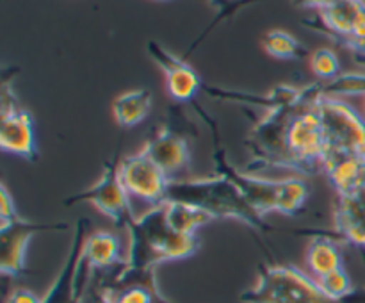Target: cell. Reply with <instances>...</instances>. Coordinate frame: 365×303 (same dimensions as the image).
Wrapping results in <instances>:
<instances>
[{
	"label": "cell",
	"mask_w": 365,
	"mask_h": 303,
	"mask_svg": "<svg viewBox=\"0 0 365 303\" xmlns=\"http://www.w3.org/2000/svg\"><path fill=\"white\" fill-rule=\"evenodd\" d=\"M166 200L191 203L212 214L216 220L232 217L255 230H269V225L264 223V217L250 205L241 189L223 175L198 180H171Z\"/></svg>",
	"instance_id": "obj_1"
},
{
	"label": "cell",
	"mask_w": 365,
	"mask_h": 303,
	"mask_svg": "<svg viewBox=\"0 0 365 303\" xmlns=\"http://www.w3.org/2000/svg\"><path fill=\"white\" fill-rule=\"evenodd\" d=\"M241 303H341L328 298L314 277L294 266H260L259 280Z\"/></svg>",
	"instance_id": "obj_2"
},
{
	"label": "cell",
	"mask_w": 365,
	"mask_h": 303,
	"mask_svg": "<svg viewBox=\"0 0 365 303\" xmlns=\"http://www.w3.org/2000/svg\"><path fill=\"white\" fill-rule=\"evenodd\" d=\"M323 123L327 153L365 157V120L344 100L319 91L314 100Z\"/></svg>",
	"instance_id": "obj_3"
},
{
	"label": "cell",
	"mask_w": 365,
	"mask_h": 303,
	"mask_svg": "<svg viewBox=\"0 0 365 303\" xmlns=\"http://www.w3.org/2000/svg\"><path fill=\"white\" fill-rule=\"evenodd\" d=\"M285 148H287L289 168L302 173H317L323 168L324 153H327V139H324L321 116L314 103L303 107L294 114L285 134Z\"/></svg>",
	"instance_id": "obj_4"
},
{
	"label": "cell",
	"mask_w": 365,
	"mask_h": 303,
	"mask_svg": "<svg viewBox=\"0 0 365 303\" xmlns=\"http://www.w3.org/2000/svg\"><path fill=\"white\" fill-rule=\"evenodd\" d=\"M120 163L121 160L118 159L116 153L114 159L106 163L100 180L89 189H86V191L70 196L66 203L88 202L95 205V209H98L103 216L114 221L118 227H128V223L134 220L135 214L132 212L130 196H128L127 189L121 182Z\"/></svg>",
	"instance_id": "obj_5"
},
{
	"label": "cell",
	"mask_w": 365,
	"mask_h": 303,
	"mask_svg": "<svg viewBox=\"0 0 365 303\" xmlns=\"http://www.w3.org/2000/svg\"><path fill=\"white\" fill-rule=\"evenodd\" d=\"M86 228L88 220H78L63 267L41 298V303H84L86 285L89 273L93 271L91 266L82 259V248L88 237Z\"/></svg>",
	"instance_id": "obj_6"
},
{
	"label": "cell",
	"mask_w": 365,
	"mask_h": 303,
	"mask_svg": "<svg viewBox=\"0 0 365 303\" xmlns=\"http://www.w3.org/2000/svg\"><path fill=\"white\" fill-rule=\"evenodd\" d=\"M120 177L130 198L148 202L152 207L166 202L173 180L145 150L121 159Z\"/></svg>",
	"instance_id": "obj_7"
},
{
	"label": "cell",
	"mask_w": 365,
	"mask_h": 303,
	"mask_svg": "<svg viewBox=\"0 0 365 303\" xmlns=\"http://www.w3.org/2000/svg\"><path fill=\"white\" fill-rule=\"evenodd\" d=\"M0 148L11 155L25 160H38L39 148L32 114L16 106V98L11 95L9 84H4L2 116H0Z\"/></svg>",
	"instance_id": "obj_8"
},
{
	"label": "cell",
	"mask_w": 365,
	"mask_h": 303,
	"mask_svg": "<svg viewBox=\"0 0 365 303\" xmlns=\"http://www.w3.org/2000/svg\"><path fill=\"white\" fill-rule=\"evenodd\" d=\"M64 223H32L18 217L0 228V271L6 277H18L27 271V246L32 235L46 230H66Z\"/></svg>",
	"instance_id": "obj_9"
},
{
	"label": "cell",
	"mask_w": 365,
	"mask_h": 303,
	"mask_svg": "<svg viewBox=\"0 0 365 303\" xmlns=\"http://www.w3.org/2000/svg\"><path fill=\"white\" fill-rule=\"evenodd\" d=\"M214 160H216L220 175L230 178V180L241 189V192L245 195V198L248 200L250 205H252L260 216L264 217L269 212H277L282 180H267V178L253 177V175H246L234 170V168L227 163V159H225V152L221 146H217V150L214 152Z\"/></svg>",
	"instance_id": "obj_10"
},
{
	"label": "cell",
	"mask_w": 365,
	"mask_h": 303,
	"mask_svg": "<svg viewBox=\"0 0 365 303\" xmlns=\"http://www.w3.org/2000/svg\"><path fill=\"white\" fill-rule=\"evenodd\" d=\"M148 53L155 61L157 66L164 71L166 89L170 96L177 102H191L202 88V78L192 66L184 59L168 52L157 41H148Z\"/></svg>",
	"instance_id": "obj_11"
},
{
	"label": "cell",
	"mask_w": 365,
	"mask_h": 303,
	"mask_svg": "<svg viewBox=\"0 0 365 303\" xmlns=\"http://www.w3.org/2000/svg\"><path fill=\"white\" fill-rule=\"evenodd\" d=\"M141 150H145L153 163L159 164L171 178L191 168V150L187 141L168 127L155 132Z\"/></svg>",
	"instance_id": "obj_12"
},
{
	"label": "cell",
	"mask_w": 365,
	"mask_h": 303,
	"mask_svg": "<svg viewBox=\"0 0 365 303\" xmlns=\"http://www.w3.org/2000/svg\"><path fill=\"white\" fill-rule=\"evenodd\" d=\"M327 34L337 41H346L356 34L365 21V0H339L317 11Z\"/></svg>",
	"instance_id": "obj_13"
},
{
	"label": "cell",
	"mask_w": 365,
	"mask_h": 303,
	"mask_svg": "<svg viewBox=\"0 0 365 303\" xmlns=\"http://www.w3.org/2000/svg\"><path fill=\"white\" fill-rule=\"evenodd\" d=\"M82 259L91 269H109L114 266H127L121 239L113 232H93L86 237Z\"/></svg>",
	"instance_id": "obj_14"
},
{
	"label": "cell",
	"mask_w": 365,
	"mask_h": 303,
	"mask_svg": "<svg viewBox=\"0 0 365 303\" xmlns=\"http://www.w3.org/2000/svg\"><path fill=\"white\" fill-rule=\"evenodd\" d=\"M153 107V96L148 89H130L114 100L113 114L120 127L132 128L143 123L150 116Z\"/></svg>",
	"instance_id": "obj_15"
},
{
	"label": "cell",
	"mask_w": 365,
	"mask_h": 303,
	"mask_svg": "<svg viewBox=\"0 0 365 303\" xmlns=\"http://www.w3.org/2000/svg\"><path fill=\"white\" fill-rule=\"evenodd\" d=\"M163 205L166 223L170 225V228H173L175 232H180V234L196 235L200 228L216 220L207 210L191 205V203L178 202V200H166V202H163Z\"/></svg>",
	"instance_id": "obj_16"
},
{
	"label": "cell",
	"mask_w": 365,
	"mask_h": 303,
	"mask_svg": "<svg viewBox=\"0 0 365 303\" xmlns=\"http://www.w3.org/2000/svg\"><path fill=\"white\" fill-rule=\"evenodd\" d=\"M307 267L314 278H323L342 267V252L331 237H316L307 250Z\"/></svg>",
	"instance_id": "obj_17"
},
{
	"label": "cell",
	"mask_w": 365,
	"mask_h": 303,
	"mask_svg": "<svg viewBox=\"0 0 365 303\" xmlns=\"http://www.w3.org/2000/svg\"><path fill=\"white\" fill-rule=\"evenodd\" d=\"M262 48L266 50L267 56L282 61H296L303 59L309 53L303 43H299L291 32L274 29L269 31L262 38Z\"/></svg>",
	"instance_id": "obj_18"
},
{
	"label": "cell",
	"mask_w": 365,
	"mask_h": 303,
	"mask_svg": "<svg viewBox=\"0 0 365 303\" xmlns=\"http://www.w3.org/2000/svg\"><path fill=\"white\" fill-rule=\"evenodd\" d=\"M310 68L323 81H335L341 77V61L331 48H317L310 57Z\"/></svg>",
	"instance_id": "obj_19"
},
{
	"label": "cell",
	"mask_w": 365,
	"mask_h": 303,
	"mask_svg": "<svg viewBox=\"0 0 365 303\" xmlns=\"http://www.w3.org/2000/svg\"><path fill=\"white\" fill-rule=\"evenodd\" d=\"M317 284H319L321 291L328 298L335 299V302H342V299H346L353 292L351 278L346 273L344 267H341V269L334 271V273L327 274L323 278H317Z\"/></svg>",
	"instance_id": "obj_20"
},
{
	"label": "cell",
	"mask_w": 365,
	"mask_h": 303,
	"mask_svg": "<svg viewBox=\"0 0 365 303\" xmlns=\"http://www.w3.org/2000/svg\"><path fill=\"white\" fill-rule=\"evenodd\" d=\"M113 296L114 303H153L155 299V294L145 285H130L121 292H113Z\"/></svg>",
	"instance_id": "obj_21"
},
{
	"label": "cell",
	"mask_w": 365,
	"mask_h": 303,
	"mask_svg": "<svg viewBox=\"0 0 365 303\" xmlns=\"http://www.w3.org/2000/svg\"><path fill=\"white\" fill-rule=\"evenodd\" d=\"M20 217L16 210V203L14 198L11 196L9 189L6 188V184H0V228L7 227L13 221H16Z\"/></svg>",
	"instance_id": "obj_22"
},
{
	"label": "cell",
	"mask_w": 365,
	"mask_h": 303,
	"mask_svg": "<svg viewBox=\"0 0 365 303\" xmlns=\"http://www.w3.org/2000/svg\"><path fill=\"white\" fill-rule=\"evenodd\" d=\"M210 4H212V7H216L220 13H217V18L216 21H214L212 25H216L217 21H221L223 18L230 16V14H234L235 9H239L241 6H245V4H250V2H259V0H209ZM210 25V27H212ZM210 27L207 29V32L210 31Z\"/></svg>",
	"instance_id": "obj_23"
},
{
	"label": "cell",
	"mask_w": 365,
	"mask_h": 303,
	"mask_svg": "<svg viewBox=\"0 0 365 303\" xmlns=\"http://www.w3.org/2000/svg\"><path fill=\"white\" fill-rule=\"evenodd\" d=\"M337 232L346 239V241L353 242V245L356 246H364L365 248V220L348 225V227L341 228V230Z\"/></svg>",
	"instance_id": "obj_24"
},
{
	"label": "cell",
	"mask_w": 365,
	"mask_h": 303,
	"mask_svg": "<svg viewBox=\"0 0 365 303\" xmlns=\"http://www.w3.org/2000/svg\"><path fill=\"white\" fill-rule=\"evenodd\" d=\"M6 303H41V298L38 294H34L32 291H29V289L18 287L11 292Z\"/></svg>",
	"instance_id": "obj_25"
},
{
	"label": "cell",
	"mask_w": 365,
	"mask_h": 303,
	"mask_svg": "<svg viewBox=\"0 0 365 303\" xmlns=\"http://www.w3.org/2000/svg\"><path fill=\"white\" fill-rule=\"evenodd\" d=\"M339 2V0H291L294 7H307V9H324V7L331 6V4Z\"/></svg>",
	"instance_id": "obj_26"
},
{
	"label": "cell",
	"mask_w": 365,
	"mask_h": 303,
	"mask_svg": "<svg viewBox=\"0 0 365 303\" xmlns=\"http://www.w3.org/2000/svg\"><path fill=\"white\" fill-rule=\"evenodd\" d=\"M89 303H114V296L109 289H102V291L93 296Z\"/></svg>",
	"instance_id": "obj_27"
},
{
	"label": "cell",
	"mask_w": 365,
	"mask_h": 303,
	"mask_svg": "<svg viewBox=\"0 0 365 303\" xmlns=\"http://www.w3.org/2000/svg\"><path fill=\"white\" fill-rule=\"evenodd\" d=\"M160 2H171V0H160Z\"/></svg>",
	"instance_id": "obj_28"
}]
</instances>
